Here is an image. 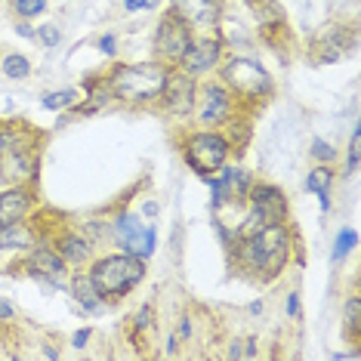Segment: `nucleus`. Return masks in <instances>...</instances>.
Instances as JSON below:
<instances>
[{
  "label": "nucleus",
  "instance_id": "obj_1",
  "mask_svg": "<svg viewBox=\"0 0 361 361\" xmlns=\"http://www.w3.org/2000/svg\"><path fill=\"white\" fill-rule=\"evenodd\" d=\"M287 250H290L287 228L281 223H269L244 241V262L259 278H275L287 262Z\"/></svg>",
  "mask_w": 361,
  "mask_h": 361
},
{
  "label": "nucleus",
  "instance_id": "obj_2",
  "mask_svg": "<svg viewBox=\"0 0 361 361\" xmlns=\"http://www.w3.org/2000/svg\"><path fill=\"white\" fill-rule=\"evenodd\" d=\"M145 266L142 257H133V253H121V257H105L102 262H96L93 272H90V281L96 284L99 297L118 300L130 293L133 287L142 281Z\"/></svg>",
  "mask_w": 361,
  "mask_h": 361
},
{
  "label": "nucleus",
  "instance_id": "obj_3",
  "mask_svg": "<svg viewBox=\"0 0 361 361\" xmlns=\"http://www.w3.org/2000/svg\"><path fill=\"white\" fill-rule=\"evenodd\" d=\"M170 71L164 65H124L111 75V90L114 96L127 102H152L164 93V84H167Z\"/></svg>",
  "mask_w": 361,
  "mask_h": 361
},
{
  "label": "nucleus",
  "instance_id": "obj_4",
  "mask_svg": "<svg viewBox=\"0 0 361 361\" xmlns=\"http://www.w3.org/2000/svg\"><path fill=\"white\" fill-rule=\"evenodd\" d=\"M226 154H228V145H226V139L216 136V133L192 136V139H188V149H185L188 164H192L201 176L216 173V170L226 164Z\"/></svg>",
  "mask_w": 361,
  "mask_h": 361
},
{
  "label": "nucleus",
  "instance_id": "obj_5",
  "mask_svg": "<svg viewBox=\"0 0 361 361\" xmlns=\"http://www.w3.org/2000/svg\"><path fill=\"white\" fill-rule=\"evenodd\" d=\"M154 44H158V56H164V59H183V53L192 44V25L179 13H170L161 22Z\"/></svg>",
  "mask_w": 361,
  "mask_h": 361
},
{
  "label": "nucleus",
  "instance_id": "obj_6",
  "mask_svg": "<svg viewBox=\"0 0 361 361\" xmlns=\"http://www.w3.org/2000/svg\"><path fill=\"white\" fill-rule=\"evenodd\" d=\"M226 80L244 96H266L269 87H272L266 68H259V65L250 62V59H235L226 68Z\"/></svg>",
  "mask_w": 361,
  "mask_h": 361
},
{
  "label": "nucleus",
  "instance_id": "obj_7",
  "mask_svg": "<svg viewBox=\"0 0 361 361\" xmlns=\"http://www.w3.org/2000/svg\"><path fill=\"white\" fill-rule=\"evenodd\" d=\"M114 235H118V244L124 247L127 253H133V257H152L154 250V228H145L139 226V219L133 213H124V216L114 223Z\"/></svg>",
  "mask_w": 361,
  "mask_h": 361
},
{
  "label": "nucleus",
  "instance_id": "obj_8",
  "mask_svg": "<svg viewBox=\"0 0 361 361\" xmlns=\"http://www.w3.org/2000/svg\"><path fill=\"white\" fill-rule=\"evenodd\" d=\"M19 139H13L4 152H0V179L4 183H22L35 173V154H28L25 149H19Z\"/></svg>",
  "mask_w": 361,
  "mask_h": 361
},
{
  "label": "nucleus",
  "instance_id": "obj_9",
  "mask_svg": "<svg viewBox=\"0 0 361 361\" xmlns=\"http://www.w3.org/2000/svg\"><path fill=\"white\" fill-rule=\"evenodd\" d=\"M253 213L262 219V226L281 223V219L287 216V201H284L281 188H275V185H257L253 188Z\"/></svg>",
  "mask_w": 361,
  "mask_h": 361
},
{
  "label": "nucleus",
  "instance_id": "obj_10",
  "mask_svg": "<svg viewBox=\"0 0 361 361\" xmlns=\"http://www.w3.org/2000/svg\"><path fill=\"white\" fill-rule=\"evenodd\" d=\"M247 195V173L241 167H223L219 179L213 183V204L223 207L226 201H241Z\"/></svg>",
  "mask_w": 361,
  "mask_h": 361
},
{
  "label": "nucleus",
  "instance_id": "obj_11",
  "mask_svg": "<svg viewBox=\"0 0 361 361\" xmlns=\"http://www.w3.org/2000/svg\"><path fill=\"white\" fill-rule=\"evenodd\" d=\"M228 93L223 87L210 84L207 90L201 93V105H198V121H204V124H219V121L228 118Z\"/></svg>",
  "mask_w": 361,
  "mask_h": 361
},
{
  "label": "nucleus",
  "instance_id": "obj_12",
  "mask_svg": "<svg viewBox=\"0 0 361 361\" xmlns=\"http://www.w3.org/2000/svg\"><path fill=\"white\" fill-rule=\"evenodd\" d=\"M31 207V195L25 188H13V192L0 195V228H10L19 226V219L28 213Z\"/></svg>",
  "mask_w": 361,
  "mask_h": 361
},
{
  "label": "nucleus",
  "instance_id": "obj_13",
  "mask_svg": "<svg viewBox=\"0 0 361 361\" xmlns=\"http://www.w3.org/2000/svg\"><path fill=\"white\" fill-rule=\"evenodd\" d=\"M216 59H219V44L216 40H195V44H188V50L183 53V65H185L188 75H192V71L213 68Z\"/></svg>",
  "mask_w": 361,
  "mask_h": 361
},
{
  "label": "nucleus",
  "instance_id": "obj_14",
  "mask_svg": "<svg viewBox=\"0 0 361 361\" xmlns=\"http://www.w3.org/2000/svg\"><path fill=\"white\" fill-rule=\"evenodd\" d=\"M164 93H167V109L173 114H185L192 111V80L188 75H176V78H167V84H164Z\"/></svg>",
  "mask_w": 361,
  "mask_h": 361
},
{
  "label": "nucleus",
  "instance_id": "obj_15",
  "mask_svg": "<svg viewBox=\"0 0 361 361\" xmlns=\"http://www.w3.org/2000/svg\"><path fill=\"white\" fill-rule=\"evenodd\" d=\"M71 287H75V290H71V293H75V300H78L84 309H90V312L99 309L102 297H99V290H96V284L90 281V275H78L75 281H71Z\"/></svg>",
  "mask_w": 361,
  "mask_h": 361
},
{
  "label": "nucleus",
  "instance_id": "obj_16",
  "mask_svg": "<svg viewBox=\"0 0 361 361\" xmlns=\"http://www.w3.org/2000/svg\"><path fill=\"white\" fill-rule=\"evenodd\" d=\"M59 253L68 262H84V259H90V253H93V244L78 235H65L59 241Z\"/></svg>",
  "mask_w": 361,
  "mask_h": 361
},
{
  "label": "nucleus",
  "instance_id": "obj_17",
  "mask_svg": "<svg viewBox=\"0 0 361 361\" xmlns=\"http://www.w3.org/2000/svg\"><path fill=\"white\" fill-rule=\"evenodd\" d=\"M31 266H35L37 275L59 278L62 269H65V262H62V257H56V253H50V250H37L35 257H31Z\"/></svg>",
  "mask_w": 361,
  "mask_h": 361
},
{
  "label": "nucleus",
  "instance_id": "obj_18",
  "mask_svg": "<svg viewBox=\"0 0 361 361\" xmlns=\"http://www.w3.org/2000/svg\"><path fill=\"white\" fill-rule=\"evenodd\" d=\"M331 170H324V167H315L309 173V179H306V188L309 192H315L318 198H322V210H327L331 207V198H327V185H331Z\"/></svg>",
  "mask_w": 361,
  "mask_h": 361
},
{
  "label": "nucleus",
  "instance_id": "obj_19",
  "mask_svg": "<svg viewBox=\"0 0 361 361\" xmlns=\"http://www.w3.org/2000/svg\"><path fill=\"white\" fill-rule=\"evenodd\" d=\"M343 327H346V334L352 336V340H358V336H361V300H358V297H352V300L346 302Z\"/></svg>",
  "mask_w": 361,
  "mask_h": 361
},
{
  "label": "nucleus",
  "instance_id": "obj_20",
  "mask_svg": "<svg viewBox=\"0 0 361 361\" xmlns=\"http://www.w3.org/2000/svg\"><path fill=\"white\" fill-rule=\"evenodd\" d=\"M4 75L6 78H13V80H22V78H28L31 75V62L25 59V56H6L4 59Z\"/></svg>",
  "mask_w": 361,
  "mask_h": 361
},
{
  "label": "nucleus",
  "instance_id": "obj_21",
  "mask_svg": "<svg viewBox=\"0 0 361 361\" xmlns=\"http://www.w3.org/2000/svg\"><path fill=\"white\" fill-rule=\"evenodd\" d=\"M355 241H358L355 228H343V232L336 235V244H334V253H331V259H334V262L346 259V253H349L352 247H355Z\"/></svg>",
  "mask_w": 361,
  "mask_h": 361
},
{
  "label": "nucleus",
  "instance_id": "obj_22",
  "mask_svg": "<svg viewBox=\"0 0 361 361\" xmlns=\"http://www.w3.org/2000/svg\"><path fill=\"white\" fill-rule=\"evenodd\" d=\"M75 99H78L75 90H59V93L47 96V99H44V109H50V111H56V109H68V105H75Z\"/></svg>",
  "mask_w": 361,
  "mask_h": 361
},
{
  "label": "nucleus",
  "instance_id": "obj_23",
  "mask_svg": "<svg viewBox=\"0 0 361 361\" xmlns=\"http://www.w3.org/2000/svg\"><path fill=\"white\" fill-rule=\"evenodd\" d=\"M47 0H16V10H19V16H37L44 13Z\"/></svg>",
  "mask_w": 361,
  "mask_h": 361
},
{
  "label": "nucleus",
  "instance_id": "obj_24",
  "mask_svg": "<svg viewBox=\"0 0 361 361\" xmlns=\"http://www.w3.org/2000/svg\"><path fill=\"white\" fill-rule=\"evenodd\" d=\"M37 37L44 40V47H56L59 44V28H53V25H44L37 31Z\"/></svg>",
  "mask_w": 361,
  "mask_h": 361
},
{
  "label": "nucleus",
  "instance_id": "obj_25",
  "mask_svg": "<svg viewBox=\"0 0 361 361\" xmlns=\"http://www.w3.org/2000/svg\"><path fill=\"white\" fill-rule=\"evenodd\" d=\"M312 154H315V158H322V161H334V149L331 145H324L322 139H315V142H312Z\"/></svg>",
  "mask_w": 361,
  "mask_h": 361
},
{
  "label": "nucleus",
  "instance_id": "obj_26",
  "mask_svg": "<svg viewBox=\"0 0 361 361\" xmlns=\"http://www.w3.org/2000/svg\"><path fill=\"white\" fill-rule=\"evenodd\" d=\"M232 358H250L253 355V340H244V343H235L232 352H228Z\"/></svg>",
  "mask_w": 361,
  "mask_h": 361
},
{
  "label": "nucleus",
  "instance_id": "obj_27",
  "mask_svg": "<svg viewBox=\"0 0 361 361\" xmlns=\"http://www.w3.org/2000/svg\"><path fill=\"white\" fill-rule=\"evenodd\" d=\"M161 0H124V6L130 13H136V10H154Z\"/></svg>",
  "mask_w": 361,
  "mask_h": 361
},
{
  "label": "nucleus",
  "instance_id": "obj_28",
  "mask_svg": "<svg viewBox=\"0 0 361 361\" xmlns=\"http://www.w3.org/2000/svg\"><path fill=\"white\" fill-rule=\"evenodd\" d=\"M349 173H355V170H358V133L355 136H352V145H349Z\"/></svg>",
  "mask_w": 361,
  "mask_h": 361
},
{
  "label": "nucleus",
  "instance_id": "obj_29",
  "mask_svg": "<svg viewBox=\"0 0 361 361\" xmlns=\"http://www.w3.org/2000/svg\"><path fill=\"white\" fill-rule=\"evenodd\" d=\"M99 50H102V53H109V56H114V53H118V40H114L111 35H105V37L99 40Z\"/></svg>",
  "mask_w": 361,
  "mask_h": 361
},
{
  "label": "nucleus",
  "instance_id": "obj_30",
  "mask_svg": "<svg viewBox=\"0 0 361 361\" xmlns=\"http://www.w3.org/2000/svg\"><path fill=\"white\" fill-rule=\"evenodd\" d=\"M287 315H290V318L300 315V297H297V293H290V297H287Z\"/></svg>",
  "mask_w": 361,
  "mask_h": 361
},
{
  "label": "nucleus",
  "instance_id": "obj_31",
  "mask_svg": "<svg viewBox=\"0 0 361 361\" xmlns=\"http://www.w3.org/2000/svg\"><path fill=\"white\" fill-rule=\"evenodd\" d=\"M87 340H90V331H87V327H84V331H78L75 336H71V343H75L78 349H84V346H87Z\"/></svg>",
  "mask_w": 361,
  "mask_h": 361
},
{
  "label": "nucleus",
  "instance_id": "obj_32",
  "mask_svg": "<svg viewBox=\"0 0 361 361\" xmlns=\"http://www.w3.org/2000/svg\"><path fill=\"white\" fill-rule=\"evenodd\" d=\"M13 139H16V136L10 133V130H0V152H4V149H6V145H10V142H13Z\"/></svg>",
  "mask_w": 361,
  "mask_h": 361
},
{
  "label": "nucleus",
  "instance_id": "obj_33",
  "mask_svg": "<svg viewBox=\"0 0 361 361\" xmlns=\"http://www.w3.org/2000/svg\"><path fill=\"white\" fill-rule=\"evenodd\" d=\"M0 318H13V306L6 300H0Z\"/></svg>",
  "mask_w": 361,
  "mask_h": 361
},
{
  "label": "nucleus",
  "instance_id": "obj_34",
  "mask_svg": "<svg viewBox=\"0 0 361 361\" xmlns=\"http://www.w3.org/2000/svg\"><path fill=\"white\" fill-rule=\"evenodd\" d=\"M145 216H154V213H158V204H154V201H149V204H145Z\"/></svg>",
  "mask_w": 361,
  "mask_h": 361
}]
</instances>
